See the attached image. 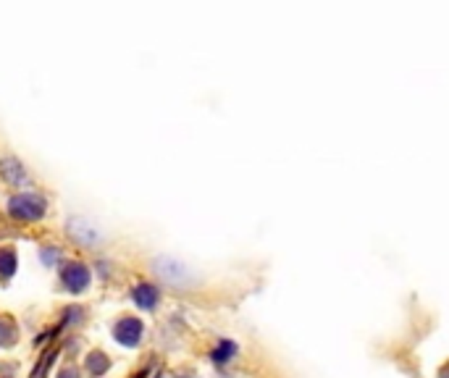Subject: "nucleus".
Here are the masks:
<instances>
[{
	"instance_id": "f257e3e1",
	"label": "nucleus",
	"mask_w": 449,
	"mask_h": 378,
	"mask_svg": "<svg viewBox=\"0 0 449 378\" xmlns=\"http://www.w3.org/2000/svg\"><path fill=\"white\" fill-rule=\"evenodd\" d=\"M150 271L156 274L158 281L166 284L168 289H176V292H190V289H195L200 284V276L184 260L173 258V255H158V258H153Z\"/></svg>"
},
{
	"instance_id": "f03ea898",
	"label": "nucleus",
	"mask_w": 449,
	"mask_h": 378,
	"mask_svg": "<svg viewBox=\"0 0 449 378\" xmlns=\"http://www.w3.org/2000/svg\"><path fill=\"white\" fill-rule=\"evenodd\" d=\"M6 213L18 221V224H37L48 218L50 213V202L45 198L43 192H32V189H21V192H13L6 202Z\"/></svg>"
},
{
	"instance_id": "7ed1b4c3",
	"label": "nucleus",
	"mask_w": 449,
	"mask_h": 378,
	"mask_svg": "<svg viewBox=\"0 0 449 378\" xmlns=\"http://www.w3.org/2000/svg\"><path fill=\"white\" fill-rule=\"evenodd\" d=\"M58 279H61L63 289H66L69 294H82L90 289L92 268L87 266L85 260L69 258V260H63L61 268H58Z\"/></svg>"
},
{
	"instance_id": "20e7f679",
	"label": "nucleus",
	"mask_w": 449,
	"mask_h": 378,
	"mask_svg": "<svg viewBox=\"0 0 449 378\" xmlns=\"http://www.w3.org/2000/svg\"><path fill=\"white\" fill-rule=\"evenodd\" d=\"M113 339L121 344V347H139L145 339V323L137 315H121V318L113 323Z\"/></svg>"
},
{
	"instance_id": "39448f33",
	"label": "nucleus",
	"mask_w": 449,
	"mask_h": 378,
	"mask_svg": "<svg viewBox=\"0 0 449 378\" xmlns=\"http://www.w3.org/2000/svg\"><path fill=\"white\" fill-rule=\"evenodd\" d=\"M66 234H69L71 239L77 242L79 247H87L92 249L97 247L100 242H103V232L97 229L92 221H87V218H69V224H66Z\"/></svg>"
},
{
	"instance_id": "423d86ee",
	"label": "nucleus",
	"mask_w": 449,
	"mask_h": 378,
	"mask_svg": "<svg viewBox=\"0 0 449 378\" xmlns=\"http://www.w3.org/2000/svg\"><path fill=\"white\" fill-rule=\"evenodd\" d=\"M0 179H3L6 187L18 189V192H21V187L32 184V176L26 171V166L18 161L16 155H3L0 158Z\"/></svg>"
},
{
	"instance_id": "0eeeda50",
	"label": "nucleus",
	"mask_w": 449,
	"mask_h": 378,
	"mask_svg": "<svg viewBox=\"0 0 449 378\" xmlns=\"http://www.w3.org/2000/svg\"><path fill=\"white\" fill-rule=\"evenodd\" d=\"M161 289H158L156 284L150 281H139L131 286V300H134V305H137L139 310H147V313H153V310L161 305Z\"/></svg>"
},
{
	"instance_id": "6e6552de",
	"label": "nucleus",
	"mask_w": 449,
	"mask_h": 378,
	"mask_svg": "<svg viewBox=\"0 0 449 378\" xmlns=\"http://www.w3.org/2000/svg\"><path fill=\"white\" fill-rule=\"evenodd\" d=\"M111 365H113L111 355L103 352V350H90L85 355V373L90 378H103L111 370Z\"/></svg>"
},
{
	"instance_id": "1a4fd4ad",
	"label": "nucleus",
	"mask_w": 449,
	"mask_h": 378,
	"mask_svg": "<svg viewBox=\"0 0 449 378\" xmlns=\"http://www.w3.org/2000/svg\"><path fill=\"white\" fill-rule=\"evenodd\" d=\"M18 336H21V331H18L16 318H13L11 313H0V347H3V350L16 347Z\"/></svg>"
},
{
	"instance_id": "9d476101",
	"label": "nucleus",
	"mask_w": 449,
	"mask_h": 378,
	"mask_svg": "<svg viewBox=\"0 0 449 378\" xmlns=\"http://www.w3.org/2000/svg\"><path fill=\"white\" fill-rule=\"evenodd\" d=\"M18 266V255L13 244H0V281L9 284L13 276H16Z\"/></svg>"
},
{
	"instance_id": "9b49d317",
	"label": "nucleus",
	"mask_w": 449,
	"mask_h": 378,
	"mask_svg": "<svg viewBox=\"0 0 449 378\" xmlns=\"http://www.w3.org/2000/svg\"><path fill=\"white\" fill-rule=\"evenodd\" d=\"M234 355H237V344H234L232 339H221V342L216 344V350L210 352V360L216 362V365H226V362L234 360Z\"/></svg>"
},
{
	"instance_id": "f8f14e48",
	"label": "nucleus",
	"mask_w": 449,
	"mask_h": 378,
	"mask_svg": "<svg viewBox=\"0 0 449 378\" xmlns=\"http://www.w3.org/2000/svg\"><path fill=\"white\" fill-rule=\"evenodd\" d=\"M55 355H58V350H50V352H45L43 360L37 362L35 370L29 373V378H48V370H50V365L55 362Z\"/></svg>"
},
{
	"instance_id": "ddd939ff",
	"label": "nucleus",
	"mask_w": 449,
	"mask_h": 378,
	"mask_svg": "<svg viewBox=\"0 0 449 378\" xmlns=\"http://www.w3.org/2000/svg\"><path fill=\"white\" fill-rule=\"evenodd\" d=\"M55 378H82V370H79L77 362H63Z\"/></svg>"
},
{
	"instance_id": "4468645a",
	"label": "nucleus",
	"mask_w": 449,
	"mask_h": 378,
	"mask_svg": "<svg viewBox=\"0 0 449 378\" xmlns=\"http://www.w3.org/2000/svg\"><path fill=\"white\" fill-rule=\"evenodd\" d=\"M158 376H161V362H150L142 370H137L131 378H158Z\"/></svg>"
},
{
	"instance_id": "2eb2a0df",
	"label": "nucleus",
	"mask_w": 449,
	"mask_h": 378,
	"mask_svg": "<svg viewBox=\"0 0 449 378\" xmlns=\"http://www.w3.org/2000/svg\"><path fill=\"white\" fill-rule=\"evenodd\" d=\"M40 258H43L45 266H53L58 258H63V252L58 247H43V255H40Z\"/></svg>"
},
{
	"instance_id": "dca6fc26",
	"label": "nucleus",
	"mask_w": 449,
	"mask_h": 378,
	"mask_svg": "<svg viewBox=\"0 0 449 378\" xmlns=\"http://www.w3.org/2000/svg\"><path fill=\"white\" fill-rule=\"evenodd\" d=\"M441 378H449V365L444 370H441Z\"/></svg>"
}]
</instances>
